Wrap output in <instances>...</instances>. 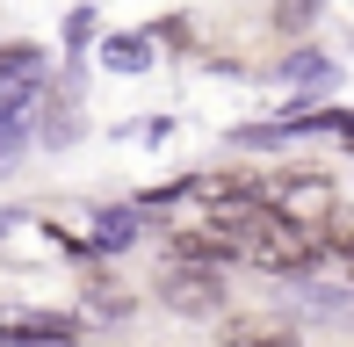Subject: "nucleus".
<instances>
[{
    "mask_svg": "<svg viewBox=\"0 0 354 347\" xmlns=\"http://www.w3.org/2000/svg\"><path fill=\"white\" fill-rule=\"evenodd\" d=\"M22 145H29V116H0V167H8Z\"/></svg>",
    "mask_w": 354,
    "mask_h": 347,
    "instance_id": "nucleus-11",
    "label": "nucleus"
},
{
    "mask_svg": "<svg viewBox=\"0 0 354 347\" xmlns=\"http://www.w3.org/2000/svg\"><path fill=\"white\" fill-rule=\"evenodd\" d=\"M159 304L174 319H217L224 311V268H196V261H167L159 268Z\"/></svg>",
    "mask_w": 354,
    "mask_h": 347,
    "instance_id": "nucleus-2",
    "label": "nucleus"
},
{
    "mask_svg": "<svg viewBox=\"0 0 354 347\" xmlns=\"http://www.w3.org/2000/svg\"><path fill=\"white\" fill-rule=\"evenodd\" d=\"M304 311L326 326H354V290H333V282H311L304 290Z\"/></svg>",
    "mask_w": 354,
    "mask_h": 347,
    "instance_id": "nucleus-7",
    "label": "nucleus"
},
{
    "mask_svg": "<svg viewBox=\"0 0 354 347\" xmlns=\"http://www.w3.org/2000/svg\"><path fill=\"white\" fill-rule=\"evenodd\" d=\"M0 347H80V319H66V311L0 304Z\"/></svg>",
    "mask_w": 354,
    "mask_h": 347,
    "instance_id": "nucleus-4",
    "label": "nucleus"
},
{
    "mask_svg": "<svg viewBox=\"0 0 354 347\" xmlns=\"http://www.w3.org/2000/svg\"><path fill=\"white\" fill-rule=\"evenodd\" d=\"M102 66L109 73H145V66H152V37H131V29L102 37Z\"/></svg>",
    "mask_w": 354,
    "mask_h": 347,
    "instance_id": "nucleus-6",
    "label": "nucleus"
},
{
    "mask_svg": "<svg viewBox=\"0 0 354 347\" xmlns=\"http://www.w3.org/2000/svg\"><path fill=\"white\" fill-rule=\"evenodd\" d=\"M289 80H297V87H326L333 80V58H318V51H289Z\"/></svg>",
    "mask_w": 354,
    "mask_h": 347,
    "instance_id": "nucleus-9",
    "label": "nucleus"
},
{
    "mask_svg": "<svg viewBox=\"0 0 354 347\" xmlns=\"http://www.w3.org/2000/svg\"><path fill=\"white\" fill-rule=\"evenodd\" d=\"M282 326H261V319H224V347H268Z\"/></svg>",
    "mask_w": 354,
    "mask_h": 347,
    "instance_id": "nucleus-10",
    "label": "nucleus"
},
{
    "mask_svg": "<svg viewBox=\"0 0 354 347\" xmlns=\"http://www.w3.org/2000/svg\"><path fill=\"white\" fill-rule=\"evenodd\" d=\"M44 44H0V116H29L44 102Z\"/></svg>",
    "mask_w": 354,
    "mask_h": 347,
    "instance_id": "nucleus-3",
    "label": "nucleus"
},
{
    "mask_svg": "<svg viewBox=\"0 0 354 347\" xmlns=\"http://www.w3.org/2000/svg\"><path fill=\"white\" fill-rule=\"evenodd\" d=\"M268 347H297V333H275V340H268Z\"/></svg>",
    "mask_w": 354,
    "mask_h": 347,
    "instance_id": "nucleus-14",
    "label": "nucleus"
},
{
    "mask_svg": "<svg viewBox=\"0 0 354 347\" xmlns=\"http://www.w3.org/2000/svg\"><path fill=\"white\" fill-rule=\"evenodd\" d=\"M261 203H268V210H282L289 225L318 232L333 210H340V188H333V174H318V167H275V174L261 181Z\"/></svg>",
    "mask_w": 354,
    "mask_h": 347,
    "instance_id": "nucleus-1",
    "label": "nucleus"
},
{
    "mask_svg": "<svg viewBox=\"0 0 354 347\" xmlns=\"http://www.w3.org/2000/svg\"><path fill=\"white\" fill-rule=\"evenodd\" d=\"M318 246H326V254H340V261H354V203H340V210L318 225Z\"/></svg>",
    "mask_w": 354,
    "mask_h": 347,
    "instance_id": "nucleus-8",
    "label": "nucleus"
},
{
    "mask_svg": "<svg viewBox=\"0 0 354 347\" xmlns=\"http://www.w3.org/2000/svg\"><path fill=\"white\" fill-rule=\"evenodd\" d=\"M37 116H44V123H29V138H37V145L66 152L73 138H80V102H73V94H58V102H37Z\"/></svg>",
    "mask_w": 354,
    "mask_h": 347,
    "instance_id": "nucleus-5",
    "label": "nucleus"
},
{
    "mask_svg": "<svg viewBox=\"0 0 354 347\" xmlns=\"http://www.w3.org/2000/svg\"><path fill=\"white\" fill-rule=\"evenodd\" d=\"M304 22H318V0H282L275 8V29H304Z\"/></svg>",
    "mask_w": 354,
    "mask_h": 347,
    "instance_id": "nucleus-12",
    "label": "nucleus"
},
{
    "mask_svg": "<svg viewBox=\"0 0 354 347\" xmlns=\"http://www.w3.org/2000/svg\"><path fill=\"white\" fill-rule=\"evenodd\" d=\"M15 225H22V217H15V210H0V239H8V232H15Z\"/></svg>",
    "mask_w": 354,
    "mask_h": 347,
    "instance_id": "nucleus-13",
    "label": "nucleus"
}]
</instances>
